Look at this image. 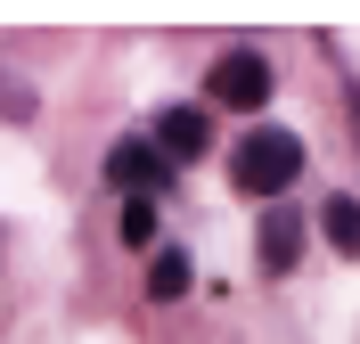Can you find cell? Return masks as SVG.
I'll return each instance as SVG.
<instances>
[{"label": "cell", "instance_id": "cell-2", "mask_svg": "<svg viewBox=\"0 0 360 344\" xmlns=\"http://www.w3.org/2000/svg\"><path fill=\"white\" fill-rule=\"evenodd\" d=\"M107 181L131 189V197H156V189L172 181V164H164L148 139H123V148H107Z\"/></svg>", "mask_w": 360, "mask_h": 344}, {"label": "cell", "instance_id": "cell-6", "mask_svg": "<svg viewBox=\"0 0 360 344\" xmlns=\"http://www.w3.org/2000/svg\"><path fill=\"white\" fill-rule=\"evenodd\" d=\"M319 229H328L336 254H360V197H328L319 205Z\"/></svg>", "mask_w": 360, "mask_h": 344}, {"label": "cell", "instance_id": "cell-4", "mask_svg": "<svg viewBox=\"0 0 360 344\" xmlns=\"http://www.w3.org/2000/svg\"><path fill=\"white\" fill-rule=\"evenodd\" d=\"M205 139H213V132H205V107H164L148 148H156L164 164H197V156H205Z\"/></svg>", "mask_w": 360, "mask_h": 344}, {"label": "cell", "instance_id": "cell-5", "mask_svg": "<svg viewBox=\"0 0 360 344\" xmlns=\"http://www.w3.org/2000/svg\"><path fill=\"white\" fill-rule=\"evenodd\" d=\"M295 254H303V213H295V205H270V213H262V271L287 279Z\"/></svg>", "mask_w": 360, "mask_h": 344}, {"label": "cell", "instance_id": "cell-9", "mask_svg": "<svg viewBox=\"0 0 360 344\" xmlns=\"http://www.w3.org/2000/svg\"><path fill=\"white\" fill-rule=\"evenodd\" d=\"M352 139H360V91H352Z\"/></svg>", "mask_w": 360, "mask_h": 344}, {"label": "cell", "instance_id": "cell-3", "mask_svg": "<svg viewBox=\"0 0 360 344\" xmlns=\"http://www.w3.org/2000/svg\"><path fill=\"white\" fill-rule=\"evenodd\" d=\"M213 98H221V107H262L270 98V66L254 49H229L221 66H213Z\"/></svg>", "mask_w": 360, "mask_h": 344}, {"label": "cell", "instance_id": "cell-1", "mask_svg": "<svg viewBox=\"0 0 360 344\" xmlns=\"http://www.w3.org/2000/svg\"><path fill=\"white\" fill-rule=\"evenodd\" d=\"M303 172V139L278 132V123H262V132L238 139V164H229V181L246 189V197H278V189Z\"/></svg>", "mask_w": 360, "mask_h": 344}, {"label": "cell", "instance_id": "cell-7", "mask_svg": "<svg viewBox=\"0 0 360 344\" xmlns=\"http://www.w3.org/2000/svg\"><path fill=\"white\" fill-rule=\"evenodd\" d=\"M188 279H197V271H188V254H180V246H164L156 262H148V295H156V303H172V295H188Z\"/></svg>", "mask_w": 360, "mask_h": 344}, {"label": "cell", "instance_id": "cell-8", "mask_svg": "<svg viewBox=\"0 0 360 344\" xmlns=\"http://www.w3.org/2000/svg\"><path fill=\"white\" fill-rule=\"evenodd\" d=\"M123 246H156V197H131L123 205Z\"/></svg>", "mask_w": 360, "mask_h": 344}]
</instances>
